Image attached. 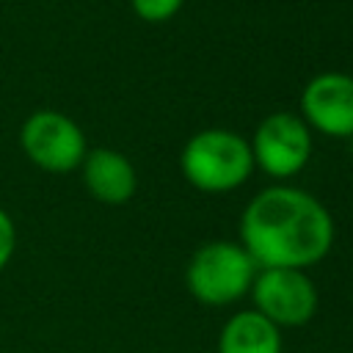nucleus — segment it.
Returning <instances> with one entry per match:
<instances>
[{"label":"nucleus","mask_w":353,"mask_h":353,"mask_svg":"<svg viewBox=\"0 0 353 353\" xmlns=\"http://www.w3.org/2000/svg\"><path fill=\"white\" fill-rule=\"evenodd\" d=\"M240 245L256 268H301L323 262L334 245L328 207L303 188L276 182L259 190L240 212Z\"/></svg>","instance_id":"nucleus-1"},{"label":"nucleus","mask_w":353,"mask_h":353,"mask_svg":"<svg viewBox=\"0 0 353 353\" xmlns=\"http://www.w3.org/2000/svg\"><path fill=\"white\" fill-rule=\"evenodd\" d=\"M179 171L185 182L201 193L237 190L254 171L251 143L234 130H199L185 141L179 152Z\"/></svg>","instance_id":"nucleus-2"},{"label":"nucleus","mask_w":353,"mask_h":353,"mask_svg":"<svg viewBox=\"0 0 353 353\" xmlns=\"http://www.w3.org/2000/svg\"><path fill=\"white\" fill-rule=\"evenodd\" d=\"M256 270V262L240 243L210 240L188 259L185 287L204 306H232L248 295Z\"/></svg>","instance_id":"nucleus-3"},{"label":"nucleus","mask_w":353,"mask_h":353,"mask_svg":"<svg viewBox=\"0 0 353 353\" xmlns=\"http://www.w3.org/2000/svg\"><path fill=\"white\" fill-rule=\"evenodd\" d=\"M248 295L254 309L281 331L306 325L320 303L312 276L301 268H259Z\"/></svg>","instance_id":"nucleus-4"},{"label":"nucleus","mask_w":353,"mask_h":353,"mask_svg":"<svg viewBox=\"0 0 353 353\" xmlns=\"http://www.w3.org/2000/svg\"><path fill=\"white\" fill-rule=\"evenodd\" d=\"M248 143L254 154V168L265 171L279 182L301 174L314 149L312 130L306 127V121L298 113L287 110L268 113L256 124L254 138Z\"/></svg>","instance_id":"nucleus-5"},{"label":"nucleus","mask_w":353,"mask_h":353,"mask_svg":"<svg viewBox=\"0 0 353 353\" xmlns=\"http://www.w3.org/2000/svg\"><path fill=\"white\" fill-rule=\"evenodd\" d=\"M22 149L44 171L66 174L85 157L83 130L58 110H39L22 124Z\"/></svg>","instance_id":"nucleus-6"},{"label":"nucleus","mask_w":353,"mask_h":353,"mask_svg":"<svg viewBox=\"0 0 353 353\" xmlns=\"http://www.w3.org/2000/svg\"><path fill=\"white\" fill-rule=\"evenodd\" d=\"M312 132L328 138L353 135V74L320 72L301 91V113Z\"/></svg>","instance_id":"nucleus-7"},{"label":"nucleus","mask_w":353,"mask_h":353,"mask_svg":"<svg viewBox=\"0 0 353 353\" xmlns=\"http://www.w3.org/2000/svg\"><path fill=\"white\" fill-rule=\"evenodd\" d=\"M83 182L102 204H127L135 196L138 176L132 163L116 149H91L83 157Z\"/></svg>","instance_id":"nucleus-8"},{"label":"nucleus","mask_w":353,"mask_h":353,"mask_svg":"<svg viewBox=\"0 0 353 353\" xmlns=\"http://www.w3.org/2000/svg\"><path fill=\"white\" fill-rule=\"evenodd\" d=\"M281 328L256 309L234 312L218 334V353H281Z\"/></svg>","instance_id":"nucleus-9"},{"label":"nucleus","mask_w":353,"mask_h":353,"mask_svg":"<svg viewBox=\"0 0 353 353\" xmlns=\"http://www.w3.org/2000/svg\"><path fill=\"white\" fill-rule=\"evenodd\" d=\"M130 3L143 22H165L176 17V11L185 6V0H130Z\"/></svg>","instance_id":"nucleus-10"},{"label":"nucleus","mask_w":353,"mask_h":353,"mask_svg":"<svg viewBox=\"0 0 353 353\" xmlns=\"http://www.w3.org/2000/svg\"><path fill=\"white\" fill-rule=\"evenodd\" d=\"M14 243H17V234H14V223L11 218L0 210V270L8 265L11 254H14Z\"/></svg>","instance_id":"nucleus-11"},{"label":"nucleus","mask_w":353,"mask_h":353,"mask_svg":"<svg viewBox=\"0 0 353 353\" xmlns=\"http://www.w3.org/2000/svg\"><path fill=\"white\" fill-rule=\"evenodd\" d=\"M350 149H353V135H350Z\"/></svg>","instance_id":"nucleus-12"}]
</instances>
